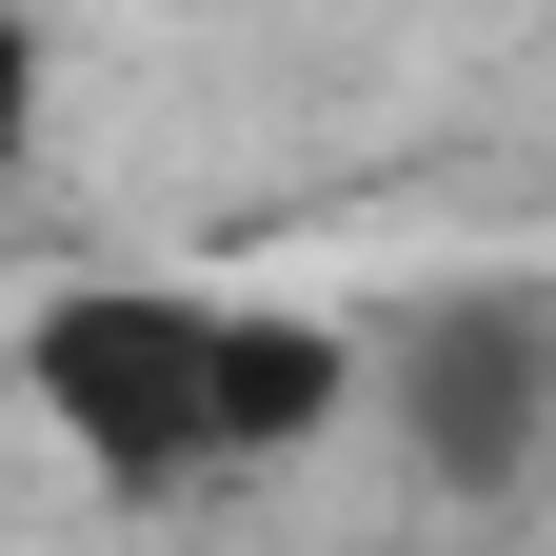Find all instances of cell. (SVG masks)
I'll return each mask as SVG.
<instances>
[{
	"instance_id": "6da1fadb",
	"label": "cell",
	"mask_w": 556,
	"mask_h": 556,
	"mask_svg": "<svg viewBox=\"0 0 556 556\" xmlns=\"http://www.w3.org/2000/svg\"><path fill=\"white\" fill-rule=\"evenodd\" d=\"M258 318L239 299H160V278H60L21 318V397L80 438L100 477H199V457H258Z\"/></svg>"
},
{
	"instance_id": "7a4b0ae2",
	"label": "cell",
	"mask_w": 556,
	"mask_h": 556,
	"mask_svg": "<svg viewBox=\"0 0 556 556\" xmlns=\"http://www.w3.org/2000/svg\"><path fill=\"white\" fill-rule=\"evenodd\" d=\"M378 417H397V457L438 477V497H517V477L556 457V299H536V278L417 299L378 338Z\"/></svg>"
}]
</instances>
